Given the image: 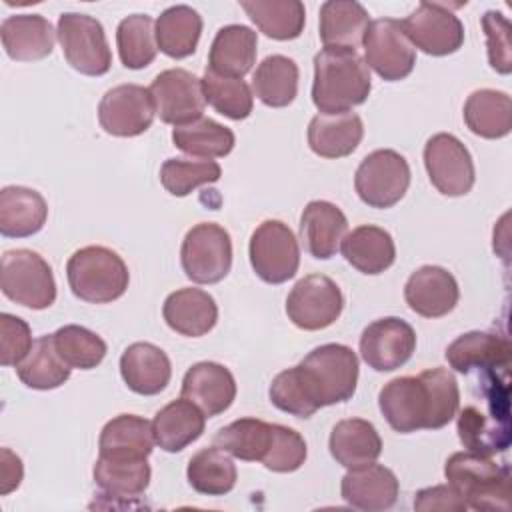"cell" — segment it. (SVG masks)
<instances>
[{
    "instance_id": "8fae6325",
    "label": "cell",
    "mask_w": 512,
    "mask_h": 512,
    "mask_svg": "<svg viewBox=\"0 0 512 512\" xmlns=\"http://www.w3.org/2000/svg\"><path fill=\"white\" fill-rule=\"evenodd\" d=\"M378 406L392 430L410 434L416 430H434V406L430 386L418 376H400L390 380L378 392Z\"/></svg>"
},
{
    "instance_id": "ba28073f",
    "label": "cell",
    "mask_w": 512,
    "mask_h": 512,
    "mask_svg": "<svg viewBox=\"0 0 512 512\" xmlns=\"http://www.w3.org/2000/svg\"><path fill=\"white\" fill-rule=\"evenodd\" d=\"M184 274L196 284H216L232 268V240L226 228L216 222L192 226L180 246Z\"/></svg>"
},
{
    "instance_id": "f546056e",
    "label": "cell",
    "mask_w": 512,
    "mask_h": 512,
    "mask_svg": "<svg viewBox=\"0 0 512 512\" xmlns=\"http://www.w3.org/2000/svg\"><path fill=\"white\" fill-rule=\"evenodd\" d=\"M370 14L356 0H328L320 6V40L324 48L354 50L362 46Z\"/></svg>"
},
{
    "instance_id": "60d3db41",
    "label": "cell",
    "mask_w": 512,
    "mask_h": 512,
    "mask_svg": "<svg viewBox=\"0 0 512 512\" xmlns=\"http://www.w3.org/2000/svg\"><path fill=\"white\" fill-rule=\"evenodd\" d=\"M172 142L178 150L196 158H222L232 152L236 136L228 126L202 116L190 124L176 126Z\"/></svg>"
},
{
    "instance_id": "f907efd6",
    "label": "cell",
    "mask_w": 512,
    "mask_h": 512,
    "mask_svg": "<svg viewBox=\"0 0 512 512\" xmlns=\"http://www.w3.org/2000/svg\"><path fill=\"white\" fill-rule=\"evenodd\" d=\"M0 362L2 366H18L30 352L34 340H32V330L26 320L20 316L2 312L0 314Z\"/></svg>"
},
{
    "instance_id": "6da1fadb",
    "label": "cell",
    "mask_w": 512,
    "mask_h": 512,
    "mask_svg": "<svg viewBox=\"0 0 512 512\" xmlns=\"http://www.w3.org/2000/svg\"><path fill=\"white\" fill-rule=\"evenodd\" d=\"M358 384V356L346 344H322L302 362L274 376L270 402L296 418H310L322 406L346 402Z\"/></svg>"
},
{
    "instance_id": "681fc988",
    "label": "cell",
    "mask_w": 512,
    "mask_h": 512,
    "mask_svg": "<svg viewBox=\"0 0 512 512\" xmlns=\"http://www.w3.org/2000/svg\"><path fill=\"white\" fill-rule=\"evenodd\" d=\"M306 454H308V448L300 432H296L294 428L276 424L272 448L268 456L262 460V464L272 472H282V474L294 472L304 464Z\"/></svg>"
},
{
    "instance_id": "c3c4849f",
    "label": "cell",
    "mask_w": 512,
    "mask_h": 512,
    "mask_svg": "<svg viewBox=\"0 0 512 512\" xmlns=\"http://www.w3.org/2000/svg\"><path fill=\"white\" fill-rule=\"evenodd\" d=\"M482 30L486 36L488 62L498 74L512 72V42H510V20L496 10H488L482 16Z\"/></svg>"
},
{
    "instance_id": "ffe728a7",
    "label": "cell",
    "mask_w": 512,
    "mask_h": 512,
    "mask_svg": "<svg viewBox=\"0 0 512 512\" xmlns=\"http://www.w3.org/2000/svg\"><path fill=\"white\" fill-rule=\"evenodd\" d=\"M156 440L152 422L136 414H118L108 420L98 438V458L110 462L148 460Z\"/></svg>"
},
{
    "instance_id": "9c48e42d",
    "label": "cell",
    "mask_w": 512,
    "mask_h": 512,
    "mask_svg": "<svg viewBox=\"0 0 512 512\" xmlns=\"http://www.w3.org/2000/svg\"><path fill=\"white\" fill-rule=\"evenodd\" d=\"M410 186V166L406 158L390 148H380L362 158L354 188L358 198L370 208H392Z\"/></svg>"
},
{
    "instance_id": "e575fe53",
    "label": "cell",
    "mask_w": 512,
    "mask_h": 512,
    "mask_svg": "<svg viewBox=\"0 0 512 512\" xmlns=\"http://www.w3.org/2000/svg\"><path fill=\"white\" fill-rule=\"evenodd\" d=\"M464 122L480 138H504L512 130V100L502 90H474L464 102Z\"/></svg>"
},
{
    "instance_id": "5bb4252c",
    "label": "cell",
    "mask_w": 512,
    "mask_h": 512,
    "mask_svg": "<svg viewBox=\"0 0 512 512\" xmlns=\"http://www.w3.org/2000/svg\"><path fill=\"white\" fill-rule=\"evenodd\" d=\"M362 46L366 66L386 82L402 80L414 70L416 48L408 40L400 20H372L364 34Z\"/></svg>"
},
{
    "instance_id": "7bdbcfd3",
    "label": "cell",
    "mask_w": 512,
    "mask_h": 512,
    "mask_svg": "<svg viewBox=\"0 0 512 512\" xmlns=\"http://www.w3.org/2000/svg\"><path fill=\"white\" fill-rule=\"evenodd\" d=\"M154 20L148 14H132L120 20L116 28V46L120 62L130 70H140L152 64L158 52Z\"/></svg>"
},
{
    "instance_id": "8d00e7d4",
    "label": "cell",
    "mask_w": 512,
    "mask_h": 512,
    "mask_svg": "<svg viewBox=\"0 0 512 512\" xmlns=\"http://www.w3.org/2000/svg\"><path fill=\"white\" fill-rule=\"evenodd\" d=\"M240 8L272 40H294L306 24V10L300 0H242Z\"/></svg>"
},
{
    "instance_id": "cb8c5ba5",
    "label": "cell",
    "mask_w": 512,
    "mask_h": 512,
    "mask_svg": "<svg viewBox=\"0 0 512 512\" xmlns=\"http://www.w3.org/2000/svg\"><path fill=\"white\" fill-rule=\"evenodd\" d=\"M348 232L344 212L328 200H312L304 206L300 216V238L304 250L316 260L336 256L342 238Z\"/></svg>"
},
{
    "instance_id": "b9f144b4",
    "label": "cell",
    "mask_w": 512,
    "mask_h": 512,
    "mask_svg": "<svg viewBox=\"0 0 512 512\" xmlns=\"http://www.w3.org/2000/svg\"><path fill=\"white\" fill-rule=\"evenodd\" d=\"M70 366L58 356L52 334L34 340L28 356L16 366V374L32 390H54L70 378Z\"/></svg>"
},
{
    "instance_id": "7dc6e473",
    "label": "cell",
    "mask_w": 512,
    "mask_h": 512,
    "mask_svg": "<svg viewBox=\"0 0 512 512\" xmlns=\"http://www.w3.org/2000/svg\"><path fill=\"white\" fill-rule=\"evenodd\" d=\"M220 176V164L210 158H168L160 168V182L172 196H188L198 186L218 182Z\"/></svg>"
},
{
    "instance_id": "2e32d148",
    "label": "cell",
    "mask_w": 512,
    "mask_h": 512,
    "mask_svg": "<svg viewBox=\"0 0 512 512\" xmlns=\"http://www.w3.org/2000/svg\"><path fill=\"white\" fill-rule=\"evenodd\" d=\"M156 116V106L148 88L140 84H118L102 96L98 122L106 134L132 138L144 134Z\"/></svg>"
},
{
    "instance_id": "30bf717a",
    "label": "cell",
    "mask_w": 512,
    "mask_h": 512,
    "mask_svg": "<svg viewBox=\"0 0 512 512\" xmlns=\"http://www.w3.org/2000/svg\"><path fill=\"white\" fill-rule=\"evenodd\" d=\"M248 256L252 270L266 284H282L296 276L300 246L282 220H264L250 236Z\"/></svg>"
},
{
    "instance_id": "f6af8a7d",
    "label": "cell",
    "mask_w": 512,
    "mask_h": 512,
    "mask_svg": "<svg viewBox=\"0 0 512 512\" xmlns=\"http://www.w3.org/2000/svg\"><path fill=\"white\" fill-rule=\"evenodd\" d=\"M204 100L222 116L230 120H244L250 116L254 96L250 86L242 78H228L214 74L206 68L200 78Z\"/></svg>"
},
{
    "instance_id": "603a6c76",
    "label": "cell",
    "mask_w": 512,
    "mask_h": 512,
    "mask_svg": "<svg viewBox=\"0 0 512 512\" xmlns=\"http://www.w3.org/2000/svg\"><path fill=\"white\" fill-rule=\"evenodd\" d=\"M446 360L450 368L460 374L478 372H498L510 366V342L492 332H466L458 336L446 348Z\"/></svg>"
},
{
    "instance_id": "4dcf8cb0",
    "label": "cell",
    "mask_w": 512,
    "mask_h": 512,
    "mask_svg": "<svg viewBox=\"0 0 512 512\" xmlns=\"http://www.w3.org/2000/svg\"><path fill=\"white\" fill-rule=\"evenodd\" d=\"M48 218L44 196L26 186H4L0 190V234L6 238H28L40 232Z\"/></svg>"
},
{
    "instance_id": "e0dca14e",
    "label": "cell",
    "mask_w": 512,
    "mask_h": 512,
    "mask_svg": "<svg viewBox=\"0 0 512 512\" xmlns=\"http://www.w3.org/2000/svg\"><path fill=\"white\" fill-rule=\"evenodd\" d=\"M150 94L156 114L164 124L184 126L202 118L206 100L198 76L184 68H168L160 72L152 84Z\"/></svg>"
},
{
    "instance_id": "83f0119b",
    "label": "cell",
    "mask_w": 512,
    "mask_h": 512,
    "mask_svg": "<svg viewBox=\"0 0 512 512\" xmlns=\"http://www.w3.org/2000/svg\"><path fill=\"white\" fill-rule=\"evenodd\" d=\"M258 36L244 24L222 26L208 52V70L228 78H242L256 62Z\"/></svg>"
},
{
    "instance_id": "7c38bea8",
    "label": "cell",
    "mask_w": 512,
    "mask_h": 512,
    "mask_svg": "<svg viewBox=\"0 0 512 512\" xmlns=\"http://www.w3.org/2000/svg\"><path fill=\"white\" fill-rule=\"evenodd\" d=\"M462 4L420 2L404 20L402 28L414 48L430 56H448L464 44V24L452 8Z\"/></svg>"
},
{
    "instance_id": "d4e9b609",
    "label": "cell",
    "mask_w": 512,
    "mask_h": 512,
    "mask_svg": "<svg viewBox=\"0 0 512 512\" xmlns=\"http://www.w3.org/2000/svg\"><path fill=\"white\" fill-rule=\"evenodd\" d=\"M120 376L132 392L154 396L168 386L172 364L160 346L152 342H134L120 356Z\"/></svg>"
},
{
    "instance_id": "d6a6232c",
    "label": "cell",
    "mask_w": 512,
    "mask_h": 512,
    "mask_svg": "<svg viewBox=\"0 0 512 512\" xmlns=\"http://www.w3.org/2000/svg\"><path fill=\"white\" fill-rule=\"evenodd\" d=\"M206 426V414L188 398H178L160 408L152 420L156 444L164 452H180L196 442Z\"/></svg>"
},
{
    "instance_id": "8992f818",
    "label": "cell",
    "mask_w": 512,
    "mask_h": 512,
    "mask_svg": "<svg viewBox=\"0 0 512 512\" xmlns=\"http://www.w3.org/2000/svg\"><path fill=\"white\" fill-rule=\"evenodd\" d=\"M0 288L8 300L32 310H46L56 300V280L50 264L28 248L2 254Z\"/></svg>"
},
{
    "instance_id": "d6986e66",
    "label": "cell",
    "mask_w": 512,
    "mask_h": 512,
    "mask_svg": "<svg viewBox=\"0 0 512 512\" xmlns=\"http://www.w3.org/2000/svg\"><path fill=\"white\" fill-rule=\"evenodd\" d=\"M458 298V282L452 272L442 266H420L404 284V300L408 308L424 318H442L450 314L456 308Z\"/></svg>"
},
{
    "instance_id": "5b68a950",
    "label": "cell",
    "mask_w": 512,
    "mask_h": 512,
    "mask_svg": "<svg viewBox=\"0 0 512 512\" xmlns=\"http://www.w3.org/2000/svg\"><path fill=\"white\" fill-rule=\"evenodd\" d=\"M486 386L488 414L478 406L468 404L460 410L456 432L466 450L492 456L510 446V420H508V386L498 390V372H482ZM506 380V378H504Z\"/></svg>"
},
{
    "instance_id": "74e56055",
    "label": "cell",
    "mask_w": 512,
    "mask_h": 512,
    "mask_svg": "<svg viewBox=\"0 0 512 512\" xmlns=\"http://www.w3.org/2000/svg\"><path fill=\"white\" fill-rule=\"evenodd\" d=\"M274 430L276 424L260 418H238L216 432L214 444L238 460L262 462L272 448Z\"/></svg>"
},
{
    "instance_id": "ee69618b",
    "label": "cell",
    "mask_w": 512,
    "mask_h": 512,
    "mask_svg": "<svg viewBox=\"0 0 512 512\" xmlns=\"http://www.w3.org/2000/svg\"><path fill=\"white\" fill-rule=\"evenodd\" d=\"M96 486L104 496L112 498H136L150 484V464L148 460L140 462H110L98 458L92 470Z\"/></svg>"
},
{
    "instance_id": "7a4b0ae2",
    "label": "cell",
    "mask_w": 512,
    "mask_h": 512,
    "mask_svg": "<svg viewBox=\"0 0 512 512\" xmlns=\"http://www.w3.org/2000/svg\"><path fill=\"white\" fill-rule=\"evenodd\" d=\"M370 68L354 50L324 48L314 56L312 102L320 114H342L366 102Z\"/></svg>"
},
{
    "instance_id": "816d5d0a",
    "label": "cell",
    "mask_w": 512,
    "mask_h": 512,
    "mask_svg": "<svg viewBox=\"0 0 512 512\" xmlns=\"http://www.w3.org/2000/svg\"><path fill=\"white\" fill-rule=\"evenodd\" d=\"M414 508L420 512H464L468 510V504L452 484H438L416 492Z\"/></svg>"
},
{
    "instance_id": "f1b7e54d",
    "label": "cell",
    "mask_w": 512,
    "mask_h": 512,
    "mask_svg": "<svg viewBox=\"0 0 512 512\" xmlns=\"http://www.w3.org/2000/svg\"><path fill=\"white\" fill-rule=\"evenodd\" d=\"M364 136L362 118L356 112L316 114L308 124V146L322 158L350 156Z\"/></svg>"
},
{
    "instance_id": "44dd1931",
    "label": "cell",
    "mask_w": 512,
    "mask_h": 512,
    "mask_svg": "<svg viewBox=\"0 0 512 512\" xmlns=\"http://www.w3.org/2000/svg\"><path fill=\"white\" fill-rule=\"evenodd\" d=\"M398 478L382 464H366L350 468L340 484V494L346 504L364 512H382L398 500Z\"/></svg>"
},
{
    "instance_id": "4fadbf2b",
    "label": "cell",
    "mask_w": 512,
    "mask_h": 512,
    "mask_svg": "<svg viewBox=\"0 0 512 512\" xmlns=\"http://www.w3.org/2000/svg\"><path fill=\"white\" fill-rule=\"evenodd\" d=\"M344 308L340 286L324 274L300 278L286 298L288 320L300 330H324L332 326Z\"/></svg>"
},
{
    "instance_id": "bcb514c9",
    "label": "cell",
    "mask_w": 512,
    "mask_h": 512,
    "mask_svg": "<svg viewBox=\"0 0 512 512\" xmlns=\"http://www.w3.org/2000/svg\"><path fill=\"white\" fill-rule=\"evenodd\" d=\"M52 340L58 356L70 368H78V370L96 368L108 352L106 342L96 332L78 324H66L58 328L52 334Z\"/></svg>"
},
{
    "instance_id": "4316f807",
    "label": "cell",
    "mask_w": 512,
    "mask_h": 512,
    "mask_svg": "<svg viewBox=\"0 0 512 512\" xmlns=\"http://www.w3.org/2000/svg\"><path fill=\"white\" fill-rule=\"evenodd\" d=\"M4 52L16 62H34L52 54L54 28L40 14H14L2 20Z\"/></svg>"
},
{
    "instance_id": "f5cc1de1",
    "label": "cell",
    "mask_w": 512,
    "mask_h": 512,
    "mask_svg": "<svg viewBox=\"0 0 512 512\" xmlns=\"http://www.w3.org/2000/svg\"><path fill=\"white\" fill-rule=\"evenodd\" d=\"M24 468L22 460L8 448H2V466H0V494L6 496L16 490L22 482Z\"/></svg>"
},
{
    "instance_id": "484cf974",
    "label": "cell",
    "mask_w": 512,
    "mask_h": 512,
    "mask_svg": "<svg viewBox=\"0 0 512 512\" xmlns=\"http://www.w3.org/2000/svg\"><path fill=\"white\" fill-rule=\"evenodd\" d=\"M162 316L170 330L188 338H200L216 326L218 306L202 288H180L166 296Z\"/></svg>"
},
{
    "instance_id": "ab89813d",
    "label": "cell",
    "mask_w": 512,
    "mask_h": 512,
    "mask_svg": "<svg viewBox=\"0 0 512 512\" xmlns=\"http://www.w3.org/2000/svg\"><path fill=\"white\" fill-rule=\"evenodd\" d=\"M188 484L204 496H224L236 486L238 470L228 452L216 444L198 450L186 468Z\"/></svg>"
},
{
    "instance_id": "9a60e30c",
    "label": "cell",
    "mask_w": 512,
    "mask_h": 512,
    "mask_svg": "<svg viewBox=\"0 0 512 512\" xmlns=\"http://www.w3.org/2000/svg\"><path fill=\"white\" fill-rule=\"evenodd\" d=\"M424 166L432 186L444 196H464L472 190L476 170L468 148L448 132H438L424 146Z\"/></svg>"
},
{
    "instance_id": "d590c367",
    "label": "cell",
    "mask_w": 512,
    "mask_h": 512,
    "mask_svg": "<svg viewBox=\"0 0 512 512\" xmlns=\"http://www.w3.org/2000/svg\"><path fill=\"white\" fill-rule=\"evenodd\" d=\"M158 50L170 58H186L196 52L202 34V16L186 4L166 8L154 24Z\"/></svg>"
},
{
    "instance_id": "52a82bcc",
    "label": "cell",
    "mask_w": 512,
    "mask_h": 512,
    "mask_svg": "<svg viewBox=\"0 0 512 512\" xmlns=\"http://www.w3.org/2000/svg\"><path fill=\"white\" fill-rule=\"evenodd\" d=\"M66 62L80 74L104 76L112 66V52L100 20L80 12H62L56 28Z\"/></svg>"
},
{
    "instance_id": "1f68e13d",
    "label": "cell",
    "mask_w": 512,
    "mask_h": 512,
    "mask_svg": "<svg viewBox=\"0 0 512 512\" xmlns=\"http://www.w3.org/2000/svg\"><path fill=\"white\" fill-rule=\"evenodd\" d=\"M340 250L352 268L370 276L382 274L396 260L392 234L374 224H362L348 232L340 242Z\"/></svg>"
},
{
    "instance_id": "277c9868",
    "label": "cell",
    "mask_w": 512,
    "mask_h": 512,
    "mask_svg": "<svg viewBox=\"0 0 512 512\" xmlns=\"http://www.w3.org/2000/svg\"><path fill=\"white\" fill-rule=\"evenodd\" d=\"M72 294L90 304H108L124 296L130 272L126 262L106 246H84L66 262Z\"/></svg>"
},
{
    "instance_id": "836d02e7",
    "label": "cell",
    "mask_w": 512,
    "mask_h": 512,
    "mask_svg": "<svg viewBox=\"0 0 512 512\" xmlns=\"http://www.w3.org/2000/svg\"><path fill=\"white\" fill-rule=\"evenodd\" d=\"M328 448L332 458L350 470L376 462L382 454V438L372 422L364 418H346L332 428Z\"/></svg>"
},
{
    "instance_id": "7402d4cb",
    "label": "cell",
    "mask_w": 512,
    "mask_h": 512,
    "mask_svg": "<svg viewBox=\"0 0 512 512\" xmlns=\"http://www.w3.org/2000/svg\"><path fill=\"white\" fill-rule=\"evenodd\" d=\"M182 398L194 402L208 418L226 412L236 398L232 372L218 362H196L182 378Z\"/></svg>"
},
{
    "instance_id": "f35d334b",
    "label": "cell",
    "mask_w": 512,
    "mask_h": 512,
    "mask_svg": "<svg viewBox=\"0 0 512 512\" xmlns=\"http://www.w3.org/2000/svg\"><path fill=\"white\" fill-rule=\"evenodd\" d=\"M298 64L284 56H266L252 76V90L256 98L270 108H284L294 102L298 94Z\"/></svg>"
},
{
    "instance_id": "ac0fdd59",
    "label": "cell",
    "mask_w": 512,
    "mask_h": 512,
    "mask_svg": "<svg viewBox=\"0 0 512 512\" xmlns=\"http://www.w3.org/2000/svg\"><path fill=\"white\" fill-rule=\"evenodd\" d=\"M416 350L414 328L396 316L370 322L360 334V356L376 372H392L404 366Z\"/></svg>"
},
{
    "instance_id": "3957f363",
    "label": "cell",
    "mask_w": 512,
    "mask_h": 512,
    "mask_svg": "<svg viewBox=\"0 0 512 512\" xmlns=\"http://www.w3.org/2000/svg\"><path fill=\"white\" fill-rule=\"evenodd\" d=\"M444 476L466 500L468 508L486 512L510 510V472L490 456L454 452L444 464Z\"/></svg>"
}]
</instances>
